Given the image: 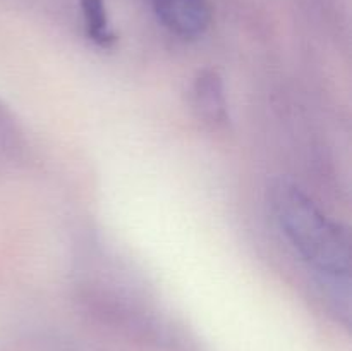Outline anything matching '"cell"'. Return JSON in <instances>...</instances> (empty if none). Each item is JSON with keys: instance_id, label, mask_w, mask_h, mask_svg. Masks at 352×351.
I'll list each match as a JSON object with an SVG mask.
<instances>
[{"instance_id": "1", "label": "cell", "mask_w": 352, "mask_h": 351, "mask_svg": "<svg viewBox=\"0 0 352 351\" xmlns=\"http://www.w3.org/2000/svg\"><path fill=\"white\" fill-rule=\"evenodd\" d=\"M270 206L296 253L318 275L329 295L342 299L349 308L351 248L346 231L330 220L298 184L285 179L272 186Z\"/></svg>"}, {"instance_id": "2", "label": "cell", "mask_w": 352, "mask_h": 351, "mask_svg": "<svg viewBox=\"0 0 352 351\" xmlns=\"http://www.w3.org/2000/svg\"><path fill=\"white\" fill-rule=\"evenodd\" d=\"M158 21L181 38L201 36L212 21L208 0H151Z\"/></svg>"}, {"instance_id": "3", "label": "cell", "mask_w": 352, "mask_h": 351, "mask_svg": "<svg viewBox=\"0 0 352 351\" xmlns=\"http://www.w3.org/2000/svg\"><path fill=\"white\" fill-rule=\"evenodd\" d=\"M192 109L205 126L220 129L227 124L226 89L222 78L215 71H201L192 83Z\"/></svg>"}, {"instance_id": "4", "label": "cell", "mask_w": 352, "mask_h": 351, "mask_svg": "<svg viewBox=\"0 0 352 351\" xmlns=\"http://www.w3.org/2000/svg\"><path fill=\"white\" fill-rule=\"evenodd\" d=\"M82 21L89 40L100 47H110L116 41V34L110 30L107 7L103 0H81Z\"/></svg>"}]
</instances>
